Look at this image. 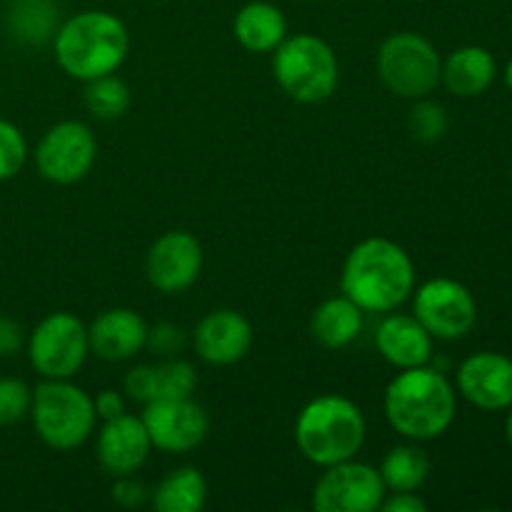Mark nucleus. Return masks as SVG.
Listing matches in <instances>:
<instances>
[{
  "instance_id": "obj_1",
  "label": "nucleus",
  "mask_w": 512,
  "mask_h": 512,
  "mask_svg": "<svg viewBox=\"0 0 512 512\" xmlns=\"http://www.w3.org/2000/svg\"><path fill=\"white\" fill-rule=\"evenodd\" d=\"M390 428L410 443H428L450 430L458 415V393L443 370L418 365L400 370L383 395Z\"/></svg>"
},
{
  "instance_id": "obj_2",
  "label": "nucleus",
  "mask_w": 512,
  "mask_h": 512,
  "mask_svg": "<svg viewBox=\"0 0 512 512\" xmlns=\"http://www.w3.org/2000/svg\"><path fill=\"white\" fill-rule=\"evenodd\" d=\"M340 288L363 313H393L415 290V263L390 238H365L343 263Z\"/></svg>"
},
{
  "instance_id": "obj_3",
  "label": "nucleus",
  "mask_w": 512,
  "mask_h": 512,
  "mask_svg": "<svg viewBox=\"0 0 512 512\" xmlns=\"http://www.w3.org/2000/svg\"><path fill=\"white\" fill-rule=\"evenodd\" d=\"M55 60L75 80L118 73L130 50V33L118 15L108 10H83L70 15L53 35Z\"/></svg>"
},
{
  "instance_id": "obj_4",
  "label": "nucleus",
  "mask_w": 512,
  "mask_h": 512,
  "mask_svg": "<svg viewBox=\"0 0 512 512\" xmlns=\"http://www.w3.org/2000/svg\"><path fill=\"white\" fill-rule=\"evenodd\" d=\"M365 415L345 395H318L295 420V445L318 468L355 458L365 443Z\"/></svg>"
},
{
  "instance_id": "obj_5",
  "label": "nucleus",
  "mask_w": 512,
  "mask_h": 512,
  "mask_svg": "<svg viewBox=\"0 0 512 512\" xmlns=\"http://www.w3.org/2000/svg\"><path fill=\"white\" fill-rule=\"evenodd\" d=\"M30 420L48 448L70 453L93 438L98 415L93 398L80 385L70 380H43L33 390Z\"/></svg>"
},
{
  "instance_id": "obj_6",
  "label": "nucleus",
  "mask_w": 512,
  "mask_h": 512,
  "mask_svg": "<svg viewBox=\"0 0 512 512\" xmlns=\"http://www.w3.org/2000/svg\"><path fill=\"white\" fill-rule=\"evenodd\" d=\"M273 75L280 90L295 103H323L338 90V55L313 33L288 35L273 50Z\"/></svg>"
},
{
  "instance_id": "obj_7",
  "label": "nucleus",
  "mask_w": 512,
  "mask_h": 512,
  "mask_svg": "<svg viewBox=\"0 0 512 512\" xmlns=\"http://www.w3.org/2000/svg\"><path fill=\"white\" fill-rule=\"evenodd\" d=\"M378 75L398 98L420 100L435 93L443 73V58L425 35L400 30L388 35L378 50Z\"/></svg>"
},
{
  "instance_id": "obj_8",
  "label": "nucleus",
  "mask_w": 512,
  "mask_h": 512,
  "mask_svg": "<svg viewBox=\"0 0 512 512\" xmlns=\"http://www.w3.org/2000/svg\"><path fill=\"white\" fill-rule=\"evenodd\" d=\"M30 365L43 380H70L90 355L88 325L73 313H50L25 340Z\"/></svg>"
},
{
  "instance_id": "obj_9",
  "label": "nucleus",
  "mask_w": 512,
  "mask_h": 512,
  "mask_svg": "<svg viewBox=\"0 0 512 512\" xmlns=\"http://www.w3.org/2000/svg\"><path fill=\"white\" fill-rule=\"evenodd\" d=\"M413 315L433 340H460L478 323V303L468 285L453 278H430L413 290Z\"/></svg>"
},
{
  "instance_id": "obj_10",
  "label": "nucleus",
  "mask_w": 512,
  "mask_h": 512,
  "mask_svg": "<svg viewBox=\"0 0 512 512\" xmlns=\"http://www.w3.org/2000/svg\"><path fill=\"white\" fill-rule=\"evenodd\" d=\"M98 158L95 133L80 120H63L45 130L35 148V168L48 183L75 185L93 170Z\"/></svg>"
},
{
  "instance_id": "obj_11",
  "label": "nucleus",
  "mask_w": 512,
  "mask_h": 512,
  "mask_svg": "<svg viewBox=\"0 0 512 512\" xmlns=\"http://www.w3.org/2000/svg\"><path fill=\"white\" fill-rule=\"evenodd\" d=\"M315 483L313 508L318 512H375L383 505L385 488L380 470L350 458L323 468Z\"/></svg>"
},
{
  "instance_id": "obj_12",
  "label": "nucleus",
  "mask_w": 512,
  "mask_h": 512,
  "mask_svg": "<svg viewBox=\"0 0 512 512\" xmlns=\"http://www.w3.org/2000/svg\"><path fill=\"white\" fill-rule=\"evenodd\" d=\"M140 418H143L153 448L163 453H190L208 438L210 430L208 413L193 398L145 403Z\"/></svg>"
},
{
  "instance_id": "obj_13",
  "label": "nucleus",
  "mask_w": 512,
  "mask_h": 512,
  "mask_svg": "<svg viewBox=\"0 0 512 512\" xmlns=\"http://www.w3.org/2000/svg\"><path fill=\"white\" fill-rule=\"evenodd\" d=\"M203 273V245L188 230H168L150 245L145 255L148 283L163 295H178L193 288Z\"/></svg>"
},
{
  "instance_id": "obj_14",
  "label": "nucleus",
  "mask_w": 512,
  "mask_h": 512,
  "mask_svg": "<svg viewBox=\"0 0 512 512\" xmlns=\"http://www.w3.org/2000/svg\"><path fill=\"white\" fill-rule=\"evenodd\" d=\"M458 393L485 413H500L512 405V360L495 350H480L460 363L455 375Z\"/></svg>"
},
{
  "instance_id": "obj_15",
  "label": "nucleus",
  "mask_w": 512,
  "mask_h": 512,
  "mask_svg": "<svg viewBox=\"0 0 512 512\" xmlns=\"http://www.w3.org/2000/svg\"><path fill=\"white\" fill-rule=\"evenodd\" d=\"M253 325L238 310H210L193 333L195 353L208 365H235L253 348Z\"/></svg>"
},
{
  "instance_id": "obj_16",
  "label": "nucleus",
  "mask_w": 512,
  "mask_h": 512,
  "mask_svg": "<svg viewBox=\"0 0 512 512\" xmlns=\"http://www.w3.org/2000/svg\"><path fill=\"white\" fill-rule=\"evenodd\" d=\"M150 450H153V443H150L143 418H135L130 413L103 420V428L98 430V440H95L98 463L113 478L138 473L148 463Z\"/></svg>"
},
{
  "instance_id": "obj_17",
  "label": "nucleus",
  "mask_w": 512,
  "mask_h": 512,
  "mask_svg": "<svg viewBox=\"0 0 512 512\" xmlns=\"http://www.w3.org/2000/svg\"><path fill=\"white\" fill-rule=\"evenodd\" d=\"M148 323L130 308L103 310L88 325L90 353L105 363H125L148 348Z\"/></svg>"
},
{
  "instance_id": "obj_18",
  "label": "nucleus",
  "mask_w": 512,
  "mask_h": 512,
  "mask_svg": "<svg viewBox=\"0 0 512 512\" xmlns=\"http://www.w3.org/2000/svg\"><path fill=\"white\" fill-rule=\"evenodd\" d=\"M375 350L398 370L428 365L433 358V335L413 313H385L375 328Z\"/></svg>"
},
{
  "instance_id": "obj_19",
  "label": "nucleus",
  "mask_w": 512,
  "mask_h": 512,
  "mask_svg": "<svg viewBox=\"0 0 512 512\" xmlns=\"http://www.w3.org/2000/svg\"><path fill=\"white\" fill-rule=\"evenodd\" d=\"M498 78V63L483 45H463L443 60L440 83L455 98H478Z\"/></svg>"
},
{
  "instance_id": "obj_20",
  "label": "nucleus",
  "mask_w": 512,
  "mask_h": 512,
  "mask_svg": "<svg viewBox=\"0 0 512 512\" xmlns=\"http://www.w3.org/2000/svg\"><path fill=\"white\" fill-rule=\"evenodd\" d=\"M233 33L250 53H273L288 38V20L278 5L268 0H250L235 13Z\"/></svg>"
},
{
  "instance_id": "obj_21",
  "label": "nucleus",
  "mask_w": 512,
  "mask_h": 512,
  "mask_svg": "<svg viewBox=\"0 0 512 512\" xmlns=\"http://www.w3.org/2000/svg\"><path fill=\"white\" fill-rule=\"evenodd\" d=\"M365 313L348 298V295H335V298L323 300L313 310L310 318V333L323 348L343 350L350 343H355L363 333Z\"/></svg>"
},
{
  "instance_id": "obj_22",
  "label": "nucleus",
  "mask_w": 512,
  "mask_h": 512,
  "mask_svg": "<svg viewBox=\"0 0 512 512\" xmlns=\"http://www.w3.org/2000/svg\"><path fill=\"white\" fill-rule=\"evenodd\" d=\"M150 503L158 512H200L208 503V480L193 465L170 470L150 493Z\"/></svg>"
},
{
  "instance_id": "obj_23",
  "label": "nucleus",
  "mask_w": 512,
  "mask_h": 512,
  "mask_svg": "<svg viewBox=\"0 0 512 512\" xmlns=\"http://www.w3.org/2000/svg\"><path fill=\"white\" fill-rule=\"evenodd\" d=\"M378 470L388 493L420 490L430 475V458L415 443L395 445L393 450H388Z\"/></svg>"
},
{
  "instance_id": "obj_24",
  "label": "nucleus",
  "mask_w": 512,
  "mask_h": 512,
  "mask_svg": "<svg viewBox=\"0 0 512 512\" xmlns=\"http://www.w3.org/2000/svg\"><path fill=\"white\" fill-rule=\"evenodd\" d=\"M8 28L13 38L23 43H45L53 40L58 23V5L55 0H13L8 10Z\"/></svg>"
},
{
  "instance_id": "obj_25",
  "label": "nucleus",
  "mask_w": 512,
  "mask_h": 512,
  "mask_svg": "<svg viewBox=\"0 0 512 512\" xmlns=\"http://www.w3.org/2000/svg\"><path fill=\"white\" fill-rule=\"evenodd\" d=\"M85 108L98 120H118L130 108V88L115 73L85 83Z\"/></svg>"
},
{
  "instance_id": "obj_26",
  "label": "nucleus",
  "mask_w": 512,
  "mask_h": 512,
  "mask_svg": "<svg viewBox=\"0 0 512 512\" xmlns=\"http://www.w3.org/2000/svg\"><path fill=\"white\" fill-rule=\"evenodd\" d=\"M155 380V398L153 400H175V398H193L198 388V370L193 363L183 358H165L163 363L153 365ZM150 400V403H153Z\"/></svg>"
},
{
  "instance_id": "obj_27",
  "label": "nucleus",
  "mask_w": 512,
  "mask_h": 512,
  "mask_svg": "<svg viewBox=\"0 0 512 512\" xmlns=\"http://www.w3.org/2000/svg\"><path fill=\"white\" fill-rule=\"evenodd\" d=\"M408 128L420 143H435V140H440L448 133L450 120L443 105L430 100L428 95V98L415 100L413 110H410L408 115Z\"/></svg>"
},
{
  "instance_id": "obj_28",
  "label": "nucleus",
  "mask_w": 512,
  "mask_h": 512,
  "mask_svg": "<svg viewBox=\"0 0 512 512\" xmlns=\"http://www.w3.org/2000/svg\"><path fill=\"white\" fill-rule=\"evenodd\" d=\"M28 160V140L23 130L0 118V183L13 180Z\"/></svg>"
},
{
  "instance_id": "obj_29",
  "label": "nucleus",
  "mask_w": 512,
  "mask_h": 512,
  "mask_svg": "<svg viewBox=\"0 0 512 512\" xmlns=\"http://www.w3.org/2000/svg\"><path fill=\"white\" fill-rule=\"evenodd\" d=\"M33 390L20 378H0V428L20 423L30 415Z\"/></svg>"
},
{
  "instance_id": "obj_30",
  "label": "nucleus",
  "mask_w": 512,
  "mask_h": 512,
  "mask_svg": "<svg viewBox=\"0 0 512 512\" xmlns=\"http://www.w3.org/2000/svg\"><path fill=\"white\" fill-rule=\"evenodd\" d=\"M185 345V333L183 328L173 323H158L155 328L148 330V348L153 350L160 358H173L175 353H180Z\"/></svg>"
},
{
  "instance_id": "obj_31",
  "label": "nucleus",
  "mask_w": 512,
  "mask_h": 512,
  "mask_svg": "<svg viewBox=\"0 0 512 512\" xmlns=\"http://www.w3.org/2000/svg\"><path fill=\"white\" fill-rule=\"evenodd\" d=\"M125 395L135 403H150L155 398V380H153V365H135L125 373L123 380Z\"/></svg>"
},
{
  "instance_id": "obj_32",
  "label": "nucleus",
  "mask_w": 512,
  "mask_h": 512,
  "mask_svg": "<svg viewBox=\"0 0 512 512\" xmlns=\"http://www.w3.org/2000/svg\"><path fill=\"white\" fill-rule=\"evenodd\" d=\"M110 498H113V503L120 505V508L133 510L140 508V505L150 498V493L135 475H120V478H115L113 488H110Z\"/></svg>"
},
{
  "instance_id": "obj_33",
  "label": "nucleus",
  "mask_w": 512,
  "mask_h": 512,
  "mask_svg": "<svg viewBox=\"0 0 512 512\" xmlns=\"http://www.w3.org/2000/svg\"><path fill=\"white\" fill-rule=\"evenodd\" d=\"M25 330L18 320L0 315V358H13L25 348Z\"/></svg>"
},
{
  "instance_id": "obj_34",
  "label": "nucleus",
  "mask_w": 512,
  "mask_h": 512,
  "mask_svg": "<svg viewBox=\"0 0 512 512\" xmlns=\"http://www.w3.org/2000/svg\"><path fill=\"white\" fill-rule=\"evenodd\" d=\"M383 512H425L428 503L418 495V490H398V493H385Z\"/></svg>"
},
{
  "instance_id": "obj_35",
  "label": "nucleus",
  "mask_w": 512,
  "mask_h": 512,
  "mask_svg": "<svg viewBox=\"0 0 512 512\" xmlns=\"http://www.w3.org/2000/svg\"><path fill=\"white\" fill-rule=\"evenodd\" d=\"M93 405H95V415H98V420H110V418H118V415L125 413V398L123 393H118V390H100L98 395L93 398Z\"/></svg>"
},
{
  "instance_id": "obj_36",
  "label": "nucleus",
  "mask_w": 512,
  "mask_h": 512,
  "mask_svg": "<svg viewBox=\"0 0 512 512\" xmlns=\"http://www.w3.org/2000/svg\"><path fill=\"white\" fill-rule=\"evenodd\" d=\"M505 438H508V443L512 448V405L508 408V418H505Z\"/></svg>"
},
{
  "instance_id": "obj_37",
  "label": "nucleus",
  "mask_w": 512,
  "mask_h": 512,
  "mask_svg": "<svg viewBox=\"0 0 512 512\" xmlns=\"http://www.w3.org/2000/svg\"><path fill=\"white\" fill-rule=\"evenodd\" d=\"M505 85L512 90V60L508 63V68H505Z\"/></svg>"
},
{
  "instance_id": "obj_38",
  "label": "nucleus",
  "mask_w": 512,
  "mask_h": 512,
  "mask_svg": "<svg viewBox=\"0 0 512 512\" xmlns=\"http://www.w3.org/2000/svg\"><path fill=\"white\" fill-rule=\"evenodd\" d=\"M510 175H512V173H510Z\"/></svg>"
}]
</instances>
